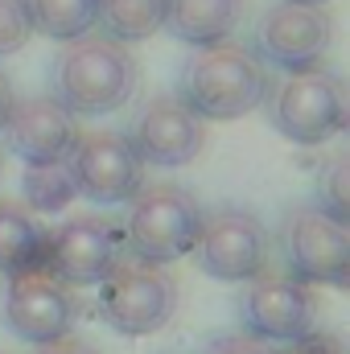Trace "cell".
Wrapping results in <instances>:
<instances>
[{
    "mask_svg": "<svg viewBox=\"0 0 350 354\" xmlns=\"http://www.w3.org/2000/svg\"><path fill=\"white\" fill-rule=\"evenodd\" d=\"M0 136L8 140V153L21 165H58L79 140V120L54 95H29L12 103Z\"/></svg>",
    "mask_w": 350,
    "mask_h": 354,
    "instance_id": "14",
    "label": "cell"
},
{
    "mask_svg": "<svg viewBox=\"0 0 350 354\" xmlns=\"http://www.w3.org/2000/svg\"><path fill=\"white\" fill-rule=\"evenodd\" d=\"M140 87V62L128 46L103 37V33H83L62 46L50 71V95L75 115V120H95L120 111Z\"/></svg>",
    "mask_w": 350,
    "mask_h": 354,
    "instance_id": "1",
    "label": "cell"
},
{
    "mask_svg": "<svg viewBox=\"0 0 350 354\" xmlns=\"http://www.w3.org/2000/svg\"><path fill=\"white\" fill-rule=\"evenodd\" d=\"M190 256L219 284H248L260 272H268L272 243L256 210L214 206V210H202V227H198Z\"/></svg>",
    "mask_w": 350,
    "mask_h": 354,
    "instance_id": "6",
    "label": "cell"
},
{
    "mask_svg": "<svg viewBox=\"0 0 350 354\" xmlns=\"http://www.w3.org/2000/svg\"><path fill=\"white\" fill-rule=\"evenodd\" d=\"M120 260H124V231L103 214H75L54 231H46L42 268L71 288L99 284Z\"/></svg>",
    "mask_w": 350,
    "mask_h": 354,
    "instance_id": "12",
    "label": "cell"
},
{
    "mask_svg": "<svg viewBox=\"0 0 350 354\" xmlns=\"http://www.w3.org/2000/svg\"><path fill=\"white\" fill-rule=\"evenodd\" d=\"M313 206L350 227V157L347 153H338V157H330L322 165V174H317V202Z\"/></svg>",
    "mask_w": 350,
    "mask_h": 354,
    "instance_id": "20",
    "label": "cell"
},
{
    "mask_svg": "<svg viewBox=\"0 0 350 354\" xmlns=\"http://www.w3.org/2000/svg\"><path fill=\"white\" fill-rule=\"evenodd\" d=\"M248 12V0H165V29L177 41L206 50L219 41H231Z\"/></svg>",
    "mask_w": 350,
    "mask_h": 354,
    "instance_id": "15",
    "label": "cell"
},
{
    "mask_svg": "<svg viewBox=\"0 0 350 354\" xmlns=\"http://www.w3.org/2000/svg\"><path fill=\"white\" fill-rule=\"evenodd\" d=\"M165 29V0H99V21L95 33L132 46Z\"/></svg>",
    "mask_w": 350,
    "mask_h": 354,
    "instance_id": "17",
    "label": "cell"
},
{
    "mask_svg": "<svg viewBox=\"0 0 350 354\" xmlns=\"http://www.w3.org/2000/svg\"><path fill=\"white\" fill-rule=\"evenodd\" d=\"M177 309V280L169 268L124 256L99 280V317L120 338H149L169 326Z\"/></svg>",
    "mask_w": 350,
    "mask_h": 354,
    "instance_id": "5",
    "label": "cell"
},
{
    "mask_svg": "<svg viewBox=\"0 0 350 354\" xmlns=\"http://www.w3.org/2000/svg\"><path fill=\"white\" fill-rule=\"evenodd\" d=\"M136 157L153 169H181L206 145V120H198L177 95H153L128 132Z\"/></svg>",
    "mask_w": 350,
    "mask_h": 354,
    "instance_id": "13",
    "label": "cell"
},
{
    "mask_svg": "<svg viewBox=\"0 0 350 354\" xmlns=\"http://www.w3.org/2000/svg\"><path fill=\"white\" fill-rule=\"evenodd\" d=\"M42 248H46V227L37 223V214H29L12 198H0V276L42 268Z\"/></svg>",
    "mask_w": 350,
    "mask_h": 354,
    "instance_id": "16",
    "label": "cell"
},
{
    "mask_svg": "<svg viewBox=\"0 0 350 354\" xmlns=\"http://www.w3.org/2000/svg\"><path fill=\"white\" fill-rule=\"evenodd\" d=\"M276 354H347V346H342L338 334L313 330V334H305V338H297V342H284Z\"/></svg>",
    "mask_w": 350,
    "mask_h": 354,
    "instance_id": "22",
    "label": "cell"
},
{
    "mask_svg": "<svg viewBox=\"0 0 350 354\" xmlns=\"http://www.w3.org/2000/svg\"><path fill=\"white\" fill-rule=\"evenodd\" d=\"M33 17V33L50 41H75L83 33H95L99 21V0H25Z\"/></svg>",
    "mask_w": 350,
    "mask_h": 354,
    "instance_id": "18",
    "label": "cell"
},
{
    "mask_svg": "<svg viewBox=\"0 0 350 354\" xmlns=\"http://www.w3.org/2000/svg\"><path fill=\"white\" fill-rule=\"evenodd\" d=\"M12 103H17V91H12V79L0 71V132H4V124H8V111H12Z\"/></svg>",
    "mask_w": 350,
    "mask_h": 354,
    "instance_id": "25",
    "label": "cell"
},
{
    "mask_svg": "<svg viewBox=\"0 0 350 354\" xmlns=\"http://www.w3.org/2000/svg\"><path fill=\"white\" fill-rule=\"evenodd\" d=\"M37 354H99V346H91L83 338H58V342H46V346H37Z\"/></svg>",
    "mask_w": 350,
    "mask_h": 354,
    "instance_id": "24",
    "label": "cell"
},
{
    "mask_svg": "<svg viewBox=\"0 0 350 354\" xmlns=\"http://www.w3.org/2000/svg\"><path fill=\"white\" fill-rule=\"evenodd\" d=\"M293 4H326V0H293Z\"/></svg>",
    "mask_w": 350,
    "mask_h": 354,
    "instance_id": "26",
    "label": "cell"
},
{
    "mask_svg": "<svg viewBox=\"0 0 350 354\" xmlns=\"http://www.w3.org/2000/svg\"><path fill=\"white\" fill-rule=\"evenodd\" d=\"M206 354H276V346H268L260 338H252V334H223V338H214L210 342V351Z\"/></svg>",
    "mask_w": 350,
    "mask_h": 354,
    "instance_id": "23",
    "label": "cell"
},
{
    "mask_svg": "<svg viewBox=\"0 0 350 354\" xmlns=\"http://www.w3.org/2000/svg\"><path fill=\"white\" fill-rule=\"evenodd\" d=\"M75 181H71V169L66 161L58 165H25V177H21V206L29 214H58L75 202Z\"/></svg>",
    "mask_w": 350,
    "mask_h": 354,
    "instance_id": "19",
    "label": "cell"
},
{
    "mask_svg": "<svg viewBox=\"0 0 350 354\" xmlns=\"http://www.w3.org/2000/svg\"><path fill=\"white\" fill-rule=\"evenodd\" d=\"M66 169L75 181V194L95 206L132 202L145 185V174H149V165L136 157L128 132H116V128L79 132V140L66 153Z\"/></svg>",
    "mask_w": 350,
    "mask_h": 354,
    "instance_id": "8",
    "label": "cell"
},
{
    "mask_svg": "<svg viewBox=\"0 0 350 354\" xmlns=\"http://www.w3.org/2000/svg\"><path fill=\"white\" fill-rule=\"evenodd\" d=\"M280 260L309 288H350V227L317 206H293L280 223Z\"/></svg>",
    "mask_w": 350,
    "mask_h": 354,
    "instance_id": "7",
    "label": "cell"
},
{
    "mask_svg": "<svg viewBox=\"0 0 350 354\" xmlns=\"http://www.w3.org/2000/svg\"><path fill=\"white\" fill-rule=\"evenodd\" d=\"M0 354H4V351H0Z\"/></svg>",
    "mask_w": 350,
    "mask_h": 354,
    "instance_id": "27",
    "label": "cell"
},
{
    "mask_svg": "<svg viewBox=\"0 0 350 354\" xmlns=\"http://www.w3.org/2000/svg\"><path fill=\"white\" fill-rule=\"evenodd\" d=\"M0 317H4L12 338H21L29 346H46V342H58L75 330L79 297L71 284L54 280L46 268H29L17 276H4Z\"/></svg>",
    "mask_w": 350,
    "mask_h": 354,
    "instance_id": "10",
    "label": "cell"
},
{
    "mask_svg": "<svg viewBox=\"0 0 350 354\" xmlns=\"http://www.w3.org/2000/svg\"><path fill=\"white\" fill-rule=\"evenodd\" d=\"M268 66L252 54V46L239 41H219L198 50L177 79V99L206 124H227L243 120L268 99Z\"/></svg>",
    "mask_w": 350,
    "mask_h": 354,
    "instance_id": "2",
    "label": "cell"
},
{
    "mask_svg": "<svg viewBox=\"0 0 350 354\" xmlns=\"http://www.w3.org/2000/svg\"><path fill=\"white\" fill-rule=\"evenodd\" d=\"M33 37V17L25 0H0V58L25 50V41Z\"/></svg>",
    "mask_w": 350,
    "mask_h": 354,
    "instance_id": "21",
    "label": "cell"
},
{
    "mask_svg": "<svg viewBox=\"0 0 350 354\" xmlns=\"http://www.w3.org/2000/svg\"><path fill=\"white\" fill-rule=\"evenodd\" d=\"M202 227V202L177 181H145L140 194L128 202L124 218V256L145 264L169 268L174 260L194 252Z\"/></svg>",
    "mask_w": 350,
    "mask_h": 354,
    "instance_id": "4",
    "label": "cell"
},
{
    "mask_svg": "<svg viewBox=\"0 0 350 354\" xmlns=\"http://www.w3.org/2000/svg\"><path fill=\"white\" fill-rule=\"evenodd\" d=\"M334 41V17L326 4H293L276 0L260 21L252 37V54L264 66H276L280 75H297L309 66H322Z\"/></svg>",
    "mask_w": 350,
    "mask_h": 354,
    "instance_id": "11",
    "label": "cell"
},
{
    "mask_svg": "<svg viewBox=\"0 0 350 354\" xmlns=\"http://www.w3.org/2000/svg\"><path fill=\"white\" fill-rule=\"evenodd\" d=\"M264 111H268L272 132H280L284 140H293L301 149H322L338 132H347V83L326 62L297 71V75H284L276 87H268Z\"/></svg>",
    "mask_w": 350,
    "mask_h": 354,
    "instance_id": "3",
    "label": "cell"
},
{
    "mask_svg": "<svg viewBox=\"0 0 350 354\" xmlns=\"http://www.w3.org/2000/svg\"><path fill=\"white\" fill-rule=\"evenodd\" d=\"M239 326L268 346H284L322 330V305L313 288L288 272H260L239 292Z\"/></svg>",
    "mask_w": 350,
    "mask_h": 354,
    "instance_id": "9",
    "label": "cell"
}]
</instances>
